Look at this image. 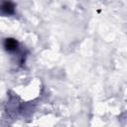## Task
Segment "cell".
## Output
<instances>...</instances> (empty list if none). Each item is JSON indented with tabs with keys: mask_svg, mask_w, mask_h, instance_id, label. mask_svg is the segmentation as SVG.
<instances>
[{
	"mask_svg": "<svg viewBox=\"0 0 127 127\" xmlns=\"http://www.w3.org/2000/svg\"><path fill=\"white\" fill-rule=\"evenodd\" d=\"M16 46H17V43H16L14 40L9 39V40L6 41V47H7V49H8L9 51H11V50H15Z\"/></svg>",
	"mask_w": 127,
	"mask_h": 127,
	"instance_id": "1",
	"label": "cell"
}]
</instances>
